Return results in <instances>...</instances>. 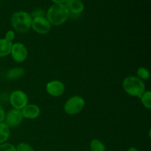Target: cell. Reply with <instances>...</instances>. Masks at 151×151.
<instances>
[{"instance_id":"1","label":"cell","mask_w":151,"mask_h":151,"mask_svg":"<svg viewBox=\"0 0 151 151\" xmlns=\"http://www.w3.org/2000/svg\"><path fill=\"white\" fill-rule=\"evenodd\" d=\"M69 11L64 4H54L49 8L47 19L51 25L59 26L63 24L69 19Z\"/></svg>"},{"instance_id":"2","label":"cell","mask_w":151,"mask_h":151,"mask_svg":"<svg viewBox=\"0 0 151 151\" xmlns=\"http://www.w3.org/2000/svg\"><path fill=\"white\" fill-rule=\"evenodd\" d=\"M122 88L129 95L140 98L145 91V84L137 77L128 76L124 79Z\"/></svg>"},{"instance_id":"3","label":"cell","mask_w":151,"mask_h":151,"mask_svg":"<svg viewBox=\"0 0 151 151\" xmlns=\"http://www.w3.org/2000/svg\"><path fill=\"white\" fill-rule=\"evenodd\" d=\"M32 21L31 15L24 11L16 12L11 18V24L13 29L20 33L27 32L30 29Z\"/></svg>"},{"instance_id":"4","label":"cell","mask_w":151,"mask_h":151,"mask_svg":"<svg viewBox=\"0 0 151 151\" xmlns=\"http://www.w3.org/2000/svg\"><path fill=\"white\" fill-rule=\"evenodd\" d=\"M85 106L83 98L80 96H73L70 97L64 105V111L67 114L75 115L79 114Z\"/></svg>"},{"instance_id":"5","label":"cell","mask_w":151,"mask_h":151,"mask_svg":"<svg viewBox=\"0 0 151 151\" xmlns=\"http://www.w3.org/2000/svg\"><path fill=\"white\" fill-rule=\"evenodd\" d=\"M10 103L13 109L22 110L28 104V97L23 91L16 90L10 94Z\"/></svg>"},{"instance_id":"6","label":"cell","mask_w":151,"mask_h":151,"mask_svg":"<svg viewBox=\"0 0 151 151\" xmlns=\"http://www.w3.org/2000/svg\"><path fill=\"white\" fill-rule=\"evenodd\" d=\"M51 24L45 17L33 18L31 27L35 32L39 34H47L51 30Z\"/></svg>"},{"instance_id":"7","label":"cell","mask_w":151,"mask_h":151,"mask_svg":"<svg viewBox=\"0 0 151 151\" xmlns=\"http://www.w3.org/2000/svg\"><path fill=\"white\" fill-rule=\"evenodd\" d=\"M24 117L22 111L13 109L7 112L4 117V123L9 128H15L20 125L23 121Z\"/></svg>"},{"instance_id":"8","label":"cell","mask_w":151,"mask_h":151,"mask_svg":"<svg viewBox=\"0 0 151 151\" xmlns=\"http://www.w3.org/2000/svg\"><path fill=\"white\" fill-rule=\"evenodd\" d=\"M10 54L13 60L17 63H22L27 58V49L22 43H15L12 45Z\"/></svg>"},{"instance_id":"9","label":"cell","mask_w":151,"mask_h":151,"mask_svg":"<svg viewBox=\"0 0 151 151\" xmlns=\"http://www.w3.org/2000/svg\"><path fill=\"white\" fill-rule=\"evenodd\" d=\"M47 93L52 97H60L65 91L64 84L60 81H52L46 86Z\"/></svg>"},{"instance_id":"10","label":"cell","mask_w":151,"mask_h":151,"mask_svg":"<svg viewBox=\"0 0 151 151\" xmlns=\"http://www.w3.org/2000/svg\"><path fill=\"white\" fill-rule=\"evenodd\" d=\"M22 111L23 117L28 119H36L41 114V109L37 105L27 104Z\"/></svg>"},{"instance_id":"11","label":"cell","mask_w":151,"mask_h":151,"mask_svg":"<svg viewBox=\"0 0 151 151\" xmlns=\"http://www.w3.org/2000/svg\"><path fill=\"white\" fill-rule=\"evenodd\" d=\"M65 5L69 11V14L79 15L84 10V4L81 0H66Z\"/></svg>"},{"instance_id":"12","label":"cell","mask_w":151,"mask_h":151,"mask_svg":"<svg viewBox=\"0 0 151 151\" xmlns=\"http://www.w3.org/2000/svg\"><path fill=\"white\" fill-rule=\"evenodd\" d=\"M11 41H7L5 38L0 39V57H5L10 54L12 48Z\"/></svg>"},{"instance_id":"13","label":"cell","mask_w":151,"mask_h":151,"mask_svg":"<svg viewBox=\"0 0 151 151\" xmlns=\"http://www.w3.org/2000/svg\"><path fill=\"white\" fill-rule=\"evenodd\" d=\"M10 128L4 122H0V145L6 142L10 137Z\"/></svg>"},{"instance_id":"14","label":"cell","mask_w":151,"mask_h":151,"mask_svg":"<svg viewBox=\"0 0 151 151\" xmlns=\"http://www.w3.org/2000/svg\"><path fill=\"white\" fill-rule=\"evenodd\" d=\"M24 69L23 68H13V69H11L8 72H7V78L10 80L18 79V78H22V77L24 75Z\"/></svg>"},{"instance_id":"15","label":"cell","mask_w":151,"mask_h":151,"mask_svg":"<svg viewBox=\"0 0 151 151\" xmlns=\"http://www.w3.org/2000/svg\"><path fill=\"white\" fill-rule=\"evenodd\" d=\"M91 151H106V146L104 143L97 139H94L90 142Z\"/></svg>"},{"instance_id":"16","label":"cell","mask_w":151,"mask_h":151,"mask_svg":"<svg viewBox=\"0 0 151 151\" xmlns=\"http://www.w3.org/2000/svg\"><path fill=\"white\" fill-rule=\"evenodd\" d=\"M141 98L142 103L143 106L147 109H151V92L150 91H145L142 95Z\"/></svg>"},{"instance_id":"17","label":"cell","mask_w":151,"mask_h":151,"mask_svg":"<svg viewBox=\"0 0 151 151\" xmlns=\"http://www.w3.org/2000/svg\"><path fill=\"white\" fill-rule=\"evenodd\" d=\"M137 78H139V79L142 80H147L150 78V72L147 70L146 68L145 67H139L137 71Z\"/></svg>"},{"instance_id":"18","label":"cell","mask_w":151,"mask_h":151,"mask_svg":"<svg viewBox=\"0 0 151 151\" xmlns=\"http://www.w3.org/2000/svg\"><path fill=\"white\" fill-rule=\"evenodd\" d=\"M16 151H35L30 145L25 142L19 143L16 147Z\"/></svg>"},{"instance_id":"19","label":"cell","mask_w":151,"mask_h":151,"mask_svg":"<svg viewBox=\"0 0 151 151\" xmlns=\"http://www.w3.org/2000/svg\"><path fill=\"white\" fill-rule=\"evenodd\" d=\"M0 151H16V149L13 145L4 142L0 145Z\"/></svg>"},{"instance_id":"20","label":"cell","mask_w":151,"mask_h":151,"mask_svg":"<svg viewBox=\"0 0 151 151\" xmlns=\"http://www.w3.org/2000/svg\"><path fill=\"white\" fill-rule=\"evenodd\" d=\"M44 14H45V13H44V10H41V9H38V10H35V11L30 15L31 16H32V19H33V18L36 17H44Z\"/></svg>"},{"instance_id":"21","label":"cell","mask_w":151,"mask_h":151,"mask_svg":"<svg viewBox=\"0 0 151 151\" xmlns=\"http://www.w3.org/2000/svg\"><path fill=\"white\" fill-rule=\"evenodd\" d=\"M5 39L9 41H13L15 38V32L13 30H9L5 34Z\"/></svg>"},{"instance_id":"22","label":"cell","mask_w":151,"mask_h":151,"mask_svg":"<svg viewBox=\"0 0 151 151\" xmlns=\"http://www.w3.org/2000/svg\"><path fill=\"white\" fill-rule=\"evenodd\" d=\"M4 117H5V113L3 108L0 105V122H3V121L4 120Z\"/></svg>"},{"instance_id":"23","label":"cell","mask_w":151,"mask_h":151,"mask_svg":"<svg viewBox=\"0 0 151 151\" xmlns=\"http://www.w3.org/2000/svg\"><path fill=\"white\" fill-rule=\"evenodd\" d=\"M54 4H64L66 0H51Z\"/></svg>"},{"instance_id":"24","label":"cell","mask_w":151,"mask_h":151,"mask_svg":"<svg viewBox=\"0 0 151 151\" xmlns=\"http://www.w3.org/2000/svg\"><path fill=\"white\" fill-rule=\"evenodd\" d=\"M127 151H139V150L138 149L136 148V147H130V148L128 149V150H127Z\"/></svg>"},{"instance_id":"25","label":"cell","mask_w":151,"mask_h":151,"mask_svg":"<svg viewBox=\"0 0 151 151\" xmlns=\"http://www.w3.org/2000/svg\"><path fill=\"white\" fill-rule=\"evenodd\" d=\"M0 7H1V4H0Z\"/></svg>"}]
</instances>
